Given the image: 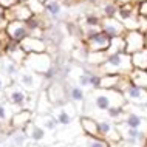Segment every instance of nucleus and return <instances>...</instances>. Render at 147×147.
Segmentation results:
<instances>
[{
	"instance_id": "obj_2",
	"label": "nucleus",
	"mask_w": 147,
	"mask_h": 147,
	"mask_svg": "<svg viewBox=\"0 0 147 147\" xmlns=\"http://www.w3.org/2000/svg\"><path fill=\"white\" fill-rule=\"evenodd\" d=\"M98 70L102 74H118V76H129L132 73L133 67L130 61V54L127 53H118V54H109L104 63L98 67Z\"/></svg>"
},
{
	"instance_id": "obj_39",
	"label": "nucleus",
	"mask_w": 147,
	"mask_h": 147,
	"mask_svg": "<svg viewBox=\"0 0 147 147\" xmlns=\"http://www.w3.org/2000/svg\"><path fill=\"white\" fill-rule=\"evenodd\" d=\"M136 11H138V16H144V17H147V0L136 3Z\"/></svg>"
},
{
	"instance_id": "obj_8",
	"label": "nucleus",
	"mask_w": 147,
	"mask_h": 147,
	"mask_svg": "<svg viewBox=\"0 0 147 147\" xmlns=\"http://www.w3.org/2000/svg\"><path fill=\"white\" fill-rule=\"evenodd\" d=\"M110 40L105 33L101 30H88L85 31V42H87V50L88 51H107L110 47Z\"/></svg>"
},
{
	"instance_id": "obj_21",
	"label": "nucleus",
	"mask_w": 147,
	"mask_h": 147,
	"mask_svg": "<svg viewBox=\"0 0 147 147\" xmlns=\"http://www.w3.org/2000/svg\"><path fill=\"white\" fill-rule=\"evenodd\" d=\"M73 147H112L102 138L98 136H88V135H79L73 141Z\"/></svg>"
},
{
	"instance_id": "obj_41",
	"label": "nucleus",
	"mask_w": 147,
	"mask_h": 147,
	"mask_svg": "<svg viewBox=\"0 0 147 147\" xmlns=\"http://www.w3.org/2000/svg\"><path fill=\"white\" fill-rule=\"evenodd\" d=\"M47 147H73V144H70V142H63V141H54L53 144H50Z\"/></svg>"
},
{
	"instance_id": "obj_26",
	"label": "nucleus",
	"mask_w": 147,
	"mask_h": 147,
	"mask_svg": "<svg viewBox=\"0 0 147 147\" xmlns=\"http://www.w3.org/2000/svg\"><path fill=\"white\" fill-rule=\"evenodd\" d=\"M79 125H81V130L84 135H88V136H98V119L90 118V116H81L79 118Z\"/></svg>"
},
{
	"instance_id": "obj_18",
	"label": "nucleus",
	"mask_w": 147,
	"mask_h": 147,
	"mask_svg": "<svg viewBox=\"0 0 147 147\" xmlns=\"http://www.w3.org/2000/svg\"><path fill=\"white\" fill-rule=\"evenodd\" d=\"M2 54L6 56L8 59H11V61H14L16 63H19V65H22L23 61H25V57H26V53L22 50L20 43H16V42H11V40L3 47Z\"/></svg>"
},
{
	"instance_id": "obj_35",
	"label": "nucleus",
	"mask_w": 147,
	"mask_h": 147,
	"mask_svg": "<svg viewBox=\"0 0 147 147\" xmlns=\"http://www.w3.org/2000/svg\"><path fill=\"white\" fill-rule=\"evenodd\" d=\"M101 20L98 14H87L85 16V26L88 30H101Z\"/></svg>"
},
{
	"instance_id": "obj_29",
	"label": "nucleus",
	"mask_w": 147,
	"mask_h": 147,
	"mask_svg": "<svg viewBox=\"0 0 147 147\" xmlns=\"http://www.w3.org/2000/svg\"><path fill=\"white\" fill-rule=\"evenodd\" d=\"M63 8L61 0H47L45 2V16L48 19H56L62 14Z\"/></svg>"
},
{
	"instance_id": "obj_22",
	"label": "nucleus",
	"mask_w": 147,
	"mask_h": 147,
	"mask_svg": "<svg viewBox=\"0 0 147 147\" xmlns=\"http://www.w3.org/2000/svg\"><path fill=\"white\" fill-rule=\"evenodd\" d=\"M33 121L37 125H40L42 129H45L47 132H50V133H56L57 129H59L56 119H54V116L51 113H47V115H34Z\"/></svg>"
},
{
	"instance_id": "obj_17",
	"label": "nucleus",
	"mask_w": 147,
	"mask_h": 147,
	"mask_svg": "<svg viewBox=\"0 0 147 147\" xmlns=\"http://www.w3.org/2000/svg\"><path fill=\"white\" fill-rule=\"evenodd\" d=\"M22 50L26 54H37V53H47V42L43 39H37V37H31L28 36L26 39H23L20 42Z\"/></svg>"
},
{
	"instance_id": "obj_33",
	"label": "nucleus",
	"mask_w": 147,
	"mask_h": 147,
	"mask_svg": "<svg viewBox=\"0 0 147 147\" xmlns=\"http://www.w3.org/2000/svg\"><path fill=\"white\" fill-rule=\"evenodd\" d=\"M125 43H124V36L122 37H113L110 40V47L107 50V54H118V53H125Z\"/></svg>"
},
{
	"instance_id": "obj_5",
	"label": "nucleus",
	"mask_w": 147,
	"mask_h": 147,
	"mask_svg": "<svg viewBox=\"0 0 147 147\" xmlns=\"http://www.w3.org/2000/svg\"><path fill=\"white\" fill-rule=\"evenodd\" d=\"M51 115L54 116L59 127H67V125H71V124H74V122L79 121L78 109L74 107V104H71L70 101H67L65 104H62V105H54L53 110H51Z\"/></svg>"
},
{
	"instance_id": "obj_47",
	"label": "nucleus",
	"mask_w": 147,
	"mask_h": 147,
	"mask_svg": "<svg viewBox=\"0 0 147 147\" xmlns=\"http://www.w3.org/2000/svg\"><path fill=\"white\" fill-rule=\"evenodd\" d=\"M0 62H2V51H0Z\"/></svg>"
},
{
	"instance_id": "obj_3",
	"label": "nucleus",
	"mask_w": 147,
	"mask_h": 147,
	"mask_svg": "<svg viewBox=\"0 0 147 147\" xmlns=\"http://www.w3.org/2000/svg\"><path fill=\"white\" fill-rule=\"evenodd\" d=\"M14 82L19 87H22L26 93H39L40 90H45L50 84L43 76L36 74L33 71L23 68V67L20 68V71H19V74H17V78H16Z\"/></svg>"
},
{
	"instance_id": "obj_38",
	"label": "nucleus",
	"mask_w": 147,
	"mask_h": 147,
	"mask_svg": "<svg viewBox=\"0 0 147 147\" xmlns=\"http://www.w3.org/2000/svg\"><path fill=\"white\" fill-rule=\"evenodd\" d=\"M11 82H13V81H11V79L8 78L6 74H3L2 71H0V94H3V91H5V88H6V87L11 84Z\"/></svg>"
},
{
	"instance_id": "obj_40",
	"label": "nucleus",
	"mask_w": 147,
	"mask_h": 147,
	"mask_svg": "<svg viewBox=\"0 0 147 147\" xmlns=\"http://www.w3.org/2000/svg\"><path fill=\"white\" fill-rule=\"evenodd\" d=\"M16 3H17V0H0V6L5 8V9H8V8L14 6Z\"/></svg>"
},
{
	"instance_id": "obj_42",
	"label": "nucleus",
	"mask_w": 147,
	"mask_h": 147,
	"mask_svg": "<svg viewBox=\"0 0 147 147\" xmlns=\"http://www.w3.org/2000/svg\"><path fill=\"white\" fill-rule=\"evenodd\" d=\"M113 2L119 6V5H125V3H132L133 0H113Z\"/></svg>"
},
{
	"instance_id": "obj_1",
	"label": "nucleus",
	"mask_w": 147,
	"mask_h": 147,
	"mask_svg": "<svg viewBox=\"0 0 147 147\" xmlns=\"http://www.w3.org/2000/svg\"><path fill=\"white\" fill-rule=\"evenodd\" d=\"M125 105V99L122 96L121 91L116 90H91L90 94L85 98L84 110H82V116H93V113H104L110 107H121Z\"/></svg>"
},
{
	"instance_id": "obj_27",
	"label": "nucleus",
	"mask_w": 147,
	"mask_h": 147,
	"mask_svg": "<svg viewBox=\"0 0 147 147\" xmlns=\"http://www.w3.org/2000/svg\"><path fill=\"white\" fill-rule=\"evenodd\" d=\"M138 16V11H136V3H125V5H119L118 6V11H116V17L121 23H124L125 20Z\"/></svg>"
},
{
	"instance_id": "obj_7",
	"label": "nucleus",
	"mask_w": 147,
	"mask_h": 147,
	"mask_svg": "<svg viewBox=\"0 0 147 147\" xmlns=\"http://www.w3.org/2000/svg\"><path fill=\"white\" fill-rule=\"evenodd\" d=\"M23 130H25L26 136H28V140H30V144H37V146L47 147V146L53 144V142L56 141L54 133L47 132L45 129H42L40 125H37L34 121H31Z\"/></svg>"
},
{
	"instance_id": "obj_10",
	"label": "nucleus",
	"mask_w": 147,
	"mask_h": 147,
	"mask_svg": "<svg viewBox=\"0 0 147 147\" xmlns=\"http://www.w3.org/2000/svg\"><path fill=\"white\" fill-rule=\"evenodd\" d=\"M124 43H125V53L132 56L133 53L146 48V34L140 33V31H125L124 34Z\"/></svg>"
},
{
	"instance_id": "obj_45",
	"label": "nucleus",
	"mask_w": 147,
	"mask_h": 147,
	"mask_svg": "<svg viewBox=\"0 0 147 147\" xmlns=\"http://www.w3.org/2000/svg\"><path fill=\"white\" fill-rule=\"evenodd\" d=\"M144 109L147 110V99H146V102H144Z\"/></svg>"
},
{
	"instance_id": "obj_25",
	"label": "nucleus",
	"mask_w": 147,
	"mask_h": 147,
	"mask_svg": "<svg viewBox=\"0 0 147 147\" xmlns=\"http://www.w3.org/2000/svg\"><path fill=\"white\" fill-rule=\"evenodd\" d=\"M53 104L48 99V94H47L45 90H40L37 94V102H36V110H34V115H47V113H51L53 110Z\"/></svg>"
},
{
	"instance_id": "obj_48",
	"label": "nucleus",
	"mask_w": 147,
	"mask_h": 147,
	"mask_svg": "<svg viewBox=\"0 0 147 147\" xmlns=\"http://www.w3.org/2000/svg\"><path fill=\"white\" fill-rule=\"evenodd\" d=\"M142 147H147V140H146V144H144V146H142Z\"/></svg>"
},
{
	"instance_id": "obj_30",
	"label": "nucleus",
	"mask_w": 147,
	"mask_h": 147,
	"mask_svg": "<svg viewBox=\"0 0 147 147\" xmlns=\"http://www.w3.org/2000/svg\"><path fill=\"white\" fill-rule=\"evenodd\" d=\"M130 61H132V67L135 70L147 71V48L138 51V53H133L130 56Z\"/></svg>"
},
{
	"instance_id": "obj_36",
	"label": "nucleus",
	"mask_w": 147,
	"mask_h": 147,
	"mask_svg": "<svg viewBox=\"0 0 147 147\" xmlns=\"http://www.w3.org/2000/svg\"><path fill=\"white\" fill-rule=\"evenodd\" d=\"M26 6L30 8V11L33 13V16H42L45 14V5L40 3L39 0H28Z\"/></svg>"
},
{
	"instance_id": "obj_32",
	"label": "nucleus",
	"mask_w": 147,
	"mask_h": 147,
	"mask_svg": "<svg viewBox=\"0 0 147 147\" xmlns=\"http://www.w3.org/2000/svg\"><path fill=\"white\" fill-rule=\"evenodd\" d=\"M130 81H132V84L141 87V88L147 90V71L144 70H132V73L129 74Z\"/></svg>"
},
{
	"instance_id": "obj_23",
	"label": "nucleus",
	"mask_w": 147,
	"mask_h": 147,
	"mask_svg": "<svg viewBox=\"0 0 147 147\" xmlns=\"http://www.w3.org/2000/svg\"><path fill=\"white\" fill-rule=\"evenodd\" d=\"M22 65H19V63H16L14 61H11V59H8L6 56H3L2 54V62H0V71H2L3 74H6L8 78L11 79V81H16V78H17L19 71H20Z\"/></svg>"
},
{
	"instance_id": "obj_19",
	"label": "nucleus",
	"mask_w": 147,
	"mask_h": 147,
	"mask_svg": "<svg viewBox=\"0 0 147 147\" xmlns=\"http://www.w3.org/2000/svg\"><path fill=\"white\" fill-rule=\"evenodd\" d=\"M33 116H34V113L30 112V110H19V112H16L9 121L11 130H23L33 121Z\"/></svg>"
},
{
	"instance_id": "obj_43",
	"label": "nucleus",
	"mask_w": 147,
	"mask_h": 147,
	"mask_svg": "<svg viewBox=\"0 0 147 147\" xmlns=\"http://www.w3.org/2000/svg\"><path fill=\"white\" fill-rule=\"evenodd\" d=\"M26 147H42V146H37V144H28Z\"/></svg>"
},
{
	"instance_id": "obj_20",
	"label": "nucleus",
	"mask_w": 147,
	"mask_h": 147,
	"mask_svg": "<svg viewBox=\"0 0 147 147\" xmlns=\"http://www.w3.org/2000/svg\"><path fill=\"white\" fill-rule=\"evenodd\" d=\"M122 124L127 125V127H130V129L142 130V132L147 133V119L144 116H141V115L135 113V112H130V110H127V109H125V116H124Z\"/></svg>"
},
{
	"instance_id": "obj_28",
	"label": "nucleus",
	"mask_w": 147,
	"mask_h": 147,
	"mask_svg": "<svg viewBox=\"0 0 147 147\" xmlns=\"http://www.w3.org/2000/svg\"><path fill=\"white\" fill-rule=\"evenodd\" d=\"M105 118L102 119H109V121L115 122V124H119V122L124 121V116H125V107L121 105V107H110L109 110L104 112Z\"/></svg>"
},
{
	"instance_id": "obj_24",
	"label": "nucleus",
	"mask_w": 147,
	"mask_h": 147,
	"mask_svg": "<svg viewBox=\"0 0 147 147\" xmlns=\"http://www.w3.org/2000/svg\"><path fill=\"white\" fill-rule=\"evenodd\" d=\"M6 141L11 147H26L30 144V140L26 136L25 130H11L6 135Z\"/></svg>"
},
{
	"instance_id": "obj_34",
	"label": "nucleus",
	"mask_w": 147,
	"mask_h": 147,
	"mask_svg": "<svg viewBox=\"0 0 147 147\" xmlns=\"http://www.w3.org/2000/svg\"><path fill=\"white\" fill-rule=\"evenodd\" d=\"M116 11H118V5L113 0H109L102 5V16L104 19H115L116 17Z\"/></svg>"
},
{
	"instance_id": "obj_37",
	"label": "nucleus",
	"mask_w": 147,
	"mask_h": 147,
	"mask_svg": "<svg viewBox=\"0 0 147 147\" xmlns=\"http://www.w3.org/2000/svg\"><path fill=\"white\" fill-rule=\"evenodd\" d=\"M142 34H147V17L144 16H138V30Z\"/></svg>"
},
{
	"instance_id": "obj_15",
	"label": "nucleus",
	"mask_w": 147,
	"mask_h": 147,
	"mask_svg": "<svg viewBox=\"0 0 147 147\" xmlns=\"http://www.w3.org/2000/svg\"><path fill=\"white\" fill-rule=\"evenodd\" d=\"M5 33L8 36V39L16 43H20L23 39H26L30 36L25 22H8Z\"/></svg>"
},
{
	"instance_id": "obj_4",
	"label": "nucleus",
	"mask_w": 147,
	"mask_h": 147,
	"mask_svg": "<svg viewBox=\"0 0 147 147\" xmlns=\"http://www.w3.org/2000/svg\"><path fill=\"white\" fill-rule=\"evenodd\" d=\"M23 68L33 71L36 74L45 76L53 67V57L50 53H37V54H26L25 61L22 63Z\"/></svg>"
},
{
	"instance_id": "obj_11",
	"label": "nucleus",
	"mask_w": 147,
	"mask_h": 147,
	"mask_svg": "<svg viewBox=\"0 0 147 147\" xmlns=\"http://www.w3.org/2000/svg\"><path fill=\"white\" fill-rule=\"evenodd\" d=\"M65 93H67V99H68L71 104H74V107L78 109V112L81 113V116H82V110H84L85 98H87L85 90L82 88V87H79L78 84L71 82V84L65 85Z\"/></svg>"
},
{
	"instance_id": "obj_46",
	"label": "nucleus",
	"mask_w": 147,
	"mask_h": 147,
	"mask_svg": "<svg viewBox=\"0 0 147 147\" xmlns=\"http://www.w3.org/2000/svg\"><path fill=\"white\" fill-rule=\"evenodd\" d=\"M39 2H40V3H43V5H45V2H47V0H39Z\"/></svg>"
},
{
	"instance_id": "obj_14",
	"label": "nucleus",
	"mask_w": 147,
	"mask_h": 147,
	"mask_svg": "<svg viewBox=\"0 0 147 147\" xmlns=\"http://www.w3.org/2000/svg\"><path fill=\"white\" fill-rule=\"evenodd\" d=\"M47 94H48V99L51 101L53 105H62L65 104L68 99H67V93H65V85L61 84V82L51 81L48 87L45 88Z\"/></svg>"
},
{
	"instance_id": "obj_31",
	"label": "nucleus",
	"mask_w": 147,
	"mask_h": 147,
	"mask_svg": "<svg viewBox=\"0 0 147 147\" xmlns=\"http://www.w3.org/2000/svg\"><path fill=\"white\" fill-rule=\"evenodd\" d=\"M107 51H88V54H87V59H85V62L88 63V65L91 67H98L101 65V63H104L105 62V59H107Z\"/></svg>"
},
{
	"instance_id": "obj_9",
	"label": "nucleus",
	"mask_w": 147,
	"mask_h": 147,
	"mask_svg": "<svg viewBox=\"0 0 147 147\" xmlns=\"http://www.w3.org/2000/svg\"><path fill=\"white\" fill-rule=\"evenodd\" d=\"M98 133H99V138L105 140L110 146L119 144L122 141L121 135H119L116 129V124L109 121V119H98Z\"/></svg>"
},
{
	"instance_id": "obj_16",
	"label": "nucleus",
	"mask_w": 147,
	"mask_h": 147,
	"mask_svg": "<svg viewBox=\"0 0 147 147\" xmlns=\"http://www.w3.org/2000/svg\"><path fill=\"white\" fill-rule=\"evenodd\" d=\"M101 31L105 33L110 39L122 37L125 34V28L118 19H102L101 20Z\"/></svg>"
},
{
	"instance_id": "obj_6",
	"label": "nucleus",
	"mask_w": 147,
	"mask_h": 147,
	"mask_svg": "<svg viewBox=\"0 0 147 147\" xmlns=\"http://www.w3.org/2000/svg\"><path fill=\"white\" fill-rule=\"evenodd\" d=\"M3 98L14 107L16 112H19V110H26L30 93H26V91L23 90L22 87H19L16 82H11V84L5 88V91H3Z\"/></svg>"
},
{
	"instance_id": "obj_44",
	"label": "nucleus",
	"mask_w": 147,
	"mask_h": 147,
	"mask_svg": "<svg viewBox=\"0 0 147 147\" xmlns=\"http://www.w3.org/2000/svg\"><path fill=\"white\" fill-rule=\"evenodd\" d=\"M28 0H17V3H26Z\"/></svg>"
},
{
	"instance_id": "obj_49",
	"label": "nucleus",
	"mask_w": 147,
	"mask_h": 147,
	"mask_svg": "<svg viewBox=\"0 0 147 147\" xmlns=\"http://www.w3.org/2000/svg\"><path fill=\"white\" fill-rule=\"evenodd\" d=\"M146 36H147V34H146Z\"/></svg>"
},
{
	"instance_id": "obj_13",
	"label": "nucleus",
	"mask_w": 147,
	"mask_h": 147,
	"mask_svg": "<svg viewBox=\"0 0 147 147\" xmlns=\"http://www.w3.org/2000/svg\"><path fill=\"white\" fill-rule=\"evenodd\" d=\"M5 17L8 22H26L33 17V13L26 6V3H16L14 6L5 9Z\"/></svg>"
},
{
	"instance_id": "obj_12",
	"label": "nucleus",
	"mask_w": 147,
	"mask_h": 147,
	"mask_svg": "<svg viewBox=\"0 0 147 147\" xmlns=\"http://www.w3.org/2000/svg\"><path fill=\"white\" fill-rule=\"evenodd\" d=\"M122 96H124L127 104L144 105V102H146V99H147V90H144V88H141V87L132 84V81H130V84L127 85L124 90H122Z\"/></svg>"
}]
</instances>
